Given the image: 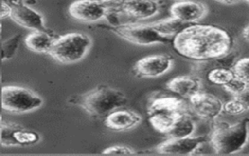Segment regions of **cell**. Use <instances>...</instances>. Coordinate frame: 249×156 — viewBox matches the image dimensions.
<instances>
[{
	"instance_id": "29",
	"label": "cell",
	"mask_w": 249,
	"mask_h": 156,
	"mask_svg": "<svg viewBox=\"0 0 249 156\" xmlns=\"http://www.w3.org/2000/svg\"><path fill=\"white\" fill-rule=\"evenodd\" d=\"M106 4H107V6L109 7L110 5H114V6H123L124 4H125V3H127V2H129V1H131V0H103Z\"/></svg>"
},
{
	"instance_id": "36",
	"label": "cell",
	"mask_w": 249,
	"mask_h": 156,
	"mask_svg": "<svg viewBox=\"0 0 249 156\" xmlns=\"http://www.w3.org/2000/svg\"><path fill=\"white\" fill-rule=\"evenodd\" d=\"M176 1H183V0H176Z\"/></svg>"
},
{
	"instance_id": "1",
	"label": "cell",
	"mask_w": 249,
	"mask_h": 156,
	"mask_svg": "<svg viewBox=\"0 0 249 156\" xmlns=\"http://www.w3.org/2000/svg\"><path fill=\"white\" fill-rule=\"evenodd\" d=\"M231 47L230 34L214 25L189 24L174 36L173 48L184 58L208 60L226 56Z\"/></svg>"
},
{
	"instance_id": "4",
	"label": "cell",
	"mask_w": 249,
	"mask_h": 156,
	"mask_svg": "<svg viewBox=\"0 0 249 156\" xmlns=\"http://www.w3.org/2000/svg\"><path fill=\"white\" fill-rule=\"evenodd\" d=\"M91 45L90 38L80 32H70L54 38L50 56L61 63H74L83 59Z\"/></svg>"
},
{
	"instance_id": "23",
	"label": "cell",
	"mask_w": 249,
	"mask_h": 156,
	"mask_svg": "<svg viewBox=\"0 0 249 156\" xmlns=\"http://www.w3.org/2000/svg\"><path fill=\"white\" fill-rule=\"evenodd\" d=\"M20 38H21V35L17 34L15 36L11 37L10 39L6 40L2 44V59L3 60L12 58L15 55V53L18 47Z\"/></svg>"
},
{
	"instance_id": "3",
	"label": "cell",
	"mask_w": 249,
	"mask_h": 156,
	"mask_svg": "<svg viewBox=\"0 0 249 156\" xmlns=\"http://www.w3.org/2000/svg\"><path fill=\"white\" fill-rule=\"evenodd\" d=\"M249 138V120L242 119L236 123H216L209 140L217 154L228 155L240 151Z\"/></svg>"
},
{
	"instance_id": "16",
	"label": "cell",
	"mask_w": 249,
	"mask_h": 156,
	"mask_svg": "<svg viewBox=\"0 0 249 156\" xmlns=\"http://www.w3.org/2000/svg\"><path fill=\"white\" fill-rule=\"evenodd\" d=\"M123 11L137 20H147L160 11V5L156 0H131L122 6Z\"/></svg>"
},
{
	"instance_id": "13",
	"label": "cell",
	"mask_w": 249,
	"mask_h": 156,
	"mask_svg": "<svg viewBox=\"0 0 249 156\" xmlns=\"http://www.w3.org/2000/svg\"><path fill=\"white\" fill-rule=\"evenodd\" d=\"M142 121L139 113L128 109H116L105 117V126L113 131H127L138 126Z\"/></svg>"
},
{
	"instance_id": "20",
	"label": "cell",
	"mask_w": 249,
	"mask_h": 156,
	"mask_svg": "<svg viewBox=\"0 0 249 156\" xmlns=\"http://www.w3.org/2000/svg\"><path fill=\"white\" fill-rule=\"evenodd\" d=\"M182 113L184 112H156L149 115V121L156 131L166 134Z\"/></svg>"
},
{
	"instance_id": "33",
	"label": "cell",
	"mask_w": 249,
	"mask_h": 156,
	"mask_svg": "<svg viewBox=\"0 0 249 156\" xmlns=\"http://www.w3.org/2000/svg\"><path fill=\"white\" fill-rule=\"evenodd\" d=\"M3 2H8V1H22V0H2Z\"/></svg>"
},
{
	"instance_id": "9",
	"label": "cell",
	"mask_w": 249,
	"mask_h": 156,
	"mask_svg": "<svg viewBox=\"0 0 249 156\" xmlns=\"http://www.w3.org/2000/svg\"><path fill=\"white\" fill-rule=\"evenodd\" d=\"M192 110L204 120H215L223 113V102L214 95L198 92L189 98Z\"/></svg>"
},
{
	"instance_id": "28",
	"label": "cell",
	"mask_w": 249,
	"mask_h": 156,
	"mask_svg": "<svg viewBox=\"0 0 249 156\" xmlns=\"http://www.w3.org/2000/svg\"><path fill=\"white\" fill-rule=\"evenodd\" d=\"M234 98L242 103V105L246 110H249V87H247L243 92H241L239 95L235 96Z\"/></svg>"
},
{
	"instance_id": "5",
	"label": "cell",
	"mask_w": 249,
	"mask_h": 156,
	"mask_svg": "<svg viewBox=\"0 0 249 156\" xmlns=\"http://www.w3.org/2000/svg\"><path fill=\"white\" fill-rule=\"evenodd\" d=\"M43 99L29 89L5 86L1 90V107L9 113H25L39 108Z\"/></svg>"
},
{
	"instance_id": "34",
	"label": "cell",
	"mask_w": 249,
	"mask_h": 156,
	"mask_svg": "<svg viewBox=\"0 0 249 156\" xmlns=\"http://www.w3.org/2000/svg\"><path fill=\"white\" fill-rule=\"evenodd\" d=\"M0 142H1V128H0Z\"/></svg>"
},
{
	"instance_id": "12",
	"label": "cell",
	"mask_w": 249,
	"mask_h": 156,
	"mask_svg": "<svg viewBox=\"0 0 249 156\" xmlns=\"http://www.w3.org/2000/svg\"><path fill=\"white\" fill-rule=\"evenodd\" d=\"M206 12L207 9L202 3L191 0L177 1L170 7L171 17L188 24L200 20Z\"/></svg>"
},
{
	"instance_id": "25",
	"label": "cell",
	"mask_w": 249,
	"mask_h": 156,
	"mask_svg": "<svg viewBox=\"0 0 249 156\" xmlns=\"http://www.w3.org/2000/svg\"><path fill=\"white\" fill-rule=\"evenodd\" d=\"M248 85H249L248 83H246L243 80L234 76L229 83H227L223 87L225 88V90L228 93H230L231 95L235 97V96L239 95L241 92H243L248 87Z\"/></svg>"
},
{
	"instance_id": "10",
	"label": "cell",
	"mask_w": 249,
	"mask_h": 156,
	"mask_svg": "<svg viewBox=\"0 0 249 156\" xmlns=\"http://www.w3.org/2000/svg\"><path fill=\"white\" fill-rule=\"evenodd\" d=\"M172 64L173 60L167 55H150L138 59L134 65V69L140 77L157 78L169 71Z\"/></svg>"
},
{
	"instance_id": "21",
	"label": "cell",
	"mask_w": 249,
	"mask_h": 156,
	"mask_svg": "<svg viewBox=\"0 0 249 156\" xmlns=\"http://www.w3.org/2000/svg\"><path fill=\"white\" fill-rule=\"evenodd\" d=\"M151 25L160 35L168 38L171 36H175L189 24L185 23L173 17H170L168 19H164V20L153 22V23H151Z\"/></svg>"
},
{
	"instance_id": "6",
	"label": "cell",
	"mask_w": 249,
	"mask_h": 156,
	"mask_svg": "<svg viewBox=\"0 0 249 156\" xmlns=\"http://www.w3.org/2000/svg\"><path fill=\"white\" fill-rule=\"evenodd\" d=\"M2 8L5 12L4 14L10 17L12 20L18 25L32 29L33 31L52 33V31L45 26L42 15L25 5L22 1H2Z\"/></svg>"
},
{
	"instance_id": "15",
	"label": "cell",
	"mask_w": 249,
	"mask_h": 156,
	"mask_svg": "<svg viewBox=\"0 0 249 156\" xmlns=\"http://www.w3.org/2000/svg\"><path fill=\"white\" fill-rule=\"evenodd\" d=\"M166 88L181 97L191 98L198 93L201 88L200 80L190 75L176 76L166 83Z\"/></svg>"
},
{
	"instance_id": "8",
	"label": "cell",
	"mask_w": 249,
	"mask_h": 156,
	"mask_svg": "<svg viewBox=\"0 0 249 156\" xmlns=\"http://www.w3.org/2000/svg\"><path fill=\"white\" fill-rule=\"evenodd\" d=\"M109 7L103 0H76L68 8L70 16L81 22H96L107 16Z\"/></svg>"
},
{
	"instance_id": "30",
	"label": "cell",
	"mask_w": 249,
	"mask_h": 156,
	"mask_svg": "<svg viewBox=\"0 0 249 156\" xmlns=\"http://www.w3.org/2000/svg\"><path fill=\"white\" fill-rule=\"evenodd\" d=\"M242 35H243V37H244L246 40L249 41V25H247V26L243 29Z\"/></svg>"
},
{
	"instance_id": "26",
	"label": "cell",
	"mask_w": 249,
	"mask_h": 156,
	"mask_svg": "<svg viewBox=\"0 0 249 156\" xmlns=\"http://www.w3.org/2000/svg\"><path fill=\"white\" fill-rule=\"evenodd\" d=\"M246 109L242 105V103L236 99L234 97L232 99L226 101L223 103V112L231 115H239L243 113Z\"/></svg>"
},
{
	"instance_id": "31",
	"label": "cell",
	"mask_w": 249,
	"mask_h": 156,
	"mask_svg": "<svg viewBox=\"0 0 249 156\" xmlns=\"http://www.w3.org/2000/svg\"><path fill=\"white\" fill-rule=\"evenodd\" d=\"M218 2H221V3H224V4H233L235 2H237L238 0H217Z\"/></svg>"
},
{
	"instance_id": "14",
	"label": "cell",
	"mask_w": 249,
	"mask_h": 156,
	"mask_svg": "<svg viewBox=\"0 0 249 156\" xmlns=\"http://www.w3.org/2000/svg\"><path fill=\"white\" fill-rule=\"evenodd\" d=\"M39 140V136L35 132L27 131L18 125L1 128V142L3 145H27Z\"/></svg>"
},
{
	"instance_id": "18",
	"label": "cell",
	"mask_w": 249,
	"mask_h": 156,
	"mask_svg": "<svg viewBox=\"0 0 249 156\" xmlns=\"http://www.w3.org/2000/svg\"><path fill=\"white\" fill-rule=\"evenodd\" d=\"M53 40L54 37L52 33L43 31H33L25 37L24 43L26 47L33 52L49 54Z\"/></svg>"
},
{
	"instance_id": "22",
	"label": "cell",
	"mask_w": 249,
	"mask_h": 156,
	"mask_svg": "<svg viewBox=\"0 0 249 156\" xmlns=\"http://www.w3.org/2000/svg\"><path fill=\"white\" fill-rule=\"evenodd\" d=\"M233 77H234V74L231 70L221 68V67L212 69L211 71H209L207 75V78L211 83L219 86H225Z\"/></svg>"
},
{
	"instance_id": "17",
	"label": "cell",
	"mask_w": 249,
	"mask_h": 156,
	"mask_svg": "<svg viewBox=\"0 0 249 156\" xmlns=\"http://www.w3.org/2000/svg\"><path fill=\"white\" fill-rule=\"evenodd\" d=\"M156 112H186V104L175 97L157 98L148 106L149 115Z\"/></svg>"
},
{
	"instance_id": "32",
	"label": "cell",
	"mask_w": 249,
	"mask_h": 156,
	"mask_svg": "<svg viewBox=\"0 0 249 156\" xmlns=\"http://www.w3.org/2000/svg\"><path fill=\"white\" fill-rule=\"evenodd\" d=\"M2 30V14L0 13V32Z\"/></svg>"
},
{
	"instance_id": "2",
	"label": "cell",
	"mask_w": 249,
	"mask_h": 156,
	"mask_svg": "<svg viewBox=\"0 0 249 156\" xmlns=\"http://www.w3.org/2000/svg\"><path fill=\"white\" fill-rule=\"evenodd\" d=\"M69 102L81 106L92 116L106 117L112 111L124 107L127 98L120 90L99 85L83 95L70 98Z\"/></svg>"
},
{
	"instance_id": "24",
	"label": "cell",
	"mask_w": 249,
	"mask_h": 156,
	"mask_svg": "<svg viewBox=\"0 0 249 156\" xmlns=\"http://www.w3.org/2000/svg\"><path fill=\"white\" fill-rule=\"evenodd\" d=\"M232 72L235 77L249 84V57L237 60L233 65Z\"/></svg>"
},
{
	"instance_id": "35",
	"label": "cell",
	"mask_w": 249,
	"mask_h": 156,
	"mask_svg": "<svg viewBox=\"0 0 249 156\" xmlns=\"http://www.w3.org/2000/svg\"><path fill=\"white\" fill-rule=\"evenodd\" d=\"M243 1H245L246 3H248V4H249V0H243Z\"/></svg>"
},
{
	"instance_id": "7",
	"label": "cell",
	"mask_w": 249,
	"mask_h": 156,
	"mask_svg": "<svg viewBox=\"0 0 249 156\" xmlns=\"http://www.w3.org/2000/svg\"><path fill=\"white\" fill-rule=\"evenodd\" d=\"M112 31L125 41L139 46L162 44L168 40V38L160 35L151 24H120L114 26Z\"/></svg>"
},
{
	"instance_id": "27",
	"label": "cell",
	"mask_w": 249,
	"mask_h": 156,
	"mask_svg": "<svg viewBox=\"0 0 249 156\" xmlns=\"http://www.w3.org/2000/svg\"><path fill=\"white\" fill-rule=\"evenodd\" d=\"M103 154H115V155H131L135 154V151L125 145H113L110 147H107L103 150Z\"/></svg>"
},
{
	"instance_id": "19",
	"label": "cell",
	"mask_w": 249,
	"mask_h": 156,
	"mask_svg": "<svg viewBox=\"0 0 249 156\" xmlns=\"http://www.w3.org/2000/svg\"><path fill=\"white\" fill-rule=\"evenodd\" d=\"M196 130V123L195 121L186 113H182L171 129L166 133L168 137H173V138H178V137H186L190 136L194 134Z\"/></svg>"
},
{
	"instance_id": "11",
	"label": "cell",
	"mask_w": 249,
	"mask_h": 156,
	"mask_svg": "<svg viewBox=\"0 0 249 156\" xmlns=\"http://www.w3.org/2000/svg\"><path fill=\"white\" fill-rule=\"evenodd\" d=\"M205 141V136H190L178 138L168 137L157 146V151L160 154L168 155H191L195 153Z\"/></svg>"
}]
</instances>
